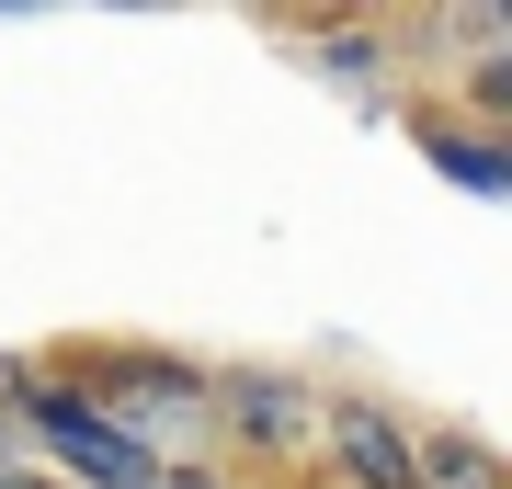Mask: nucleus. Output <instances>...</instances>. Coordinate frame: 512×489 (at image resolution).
I'll use <instances>...</instances> for the list:
<instances>
[{"label": "nucleus", "mask_w": 512, "mask_h": 489, "mask_svg": "<svg viewBox=\"0 0 512 489\" xmlns=\"http://www.w3.org/2000/svg\"><path fill=\"white\" fill-rule=\"evenodd\" d=\"M23 421H35V444L57 455V467H80L92 489H148V478H160V467H148V444H126L92 399H35Z\"/></svg>", "instance_id": "1"}, {"label": "nucleus", "mask_w": 512, "mask_h": 489, "mask_svg": "<svg viewBox=\"0 0 512 489\" xmlns=\"http://www.w3.org/2000/svg\"><path fill=\"white\" fill-rule=\"evenodd\" d=\"M330 455H342L353 489H410V444L387 410H330Z\"/></svg>", "instance_id": "2"}, {"label": "nucleus", "mask_w": 512, "mask_h": 489, "mask_svg": "<svg viewBox=\"0 0 512 489\" xmlns=\"http://www.w3.org/2000/svg\"><path fill=\"white\" fill-rule=\"evenodd\" d=\"M433 160H444V171H456V182H467V194H512V160H501V148H490V137H433Z\"/></svg>", "instance_id": "3"}]
</instances>
